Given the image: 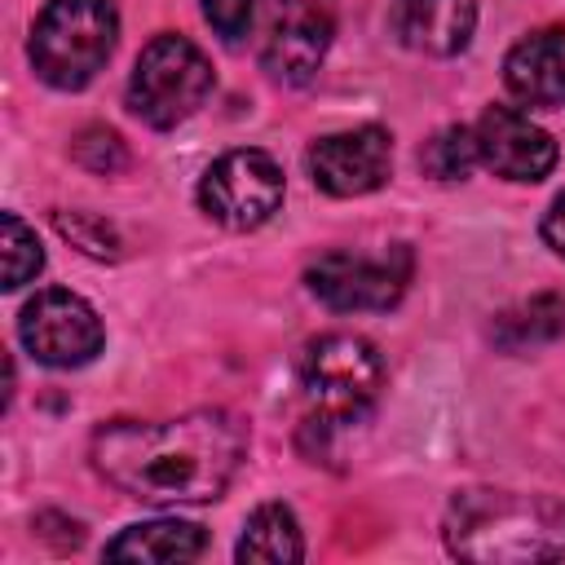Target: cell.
Instances as JSON below:
<instances>
[{
	"instance_id": "obj_1",
	"label": "cell",
	"mask_w": 565,
	"mask_h": 565,
	"mask_svg": "<svg viewBox=\"0 0 565 565\" xmlns=\"http://www.w3.org/2000/svg\"><path fill=\"white\" fill-rule=\"evenodd\" d=\"M247 455V428L230 411H190L181 419H115L88 441L93 468L128 499L177 508L212 503Z\"/></svg>"
},
{
	"instance_id": "obj_2",
	"label": "cell",
	"mask_w": 565,
	"mask_h": 565,
	"mask_svg": "<svg viewBox=\"0 0 565 565\" xmlns=\"http://www.w3.org/2000/svg\"><path fill=\"white\" fill-rule=\"evenodd\" d=\"M441 539L481 565H534L565 556V503L521 490H459L446 503Z\"/></svg>"
},
{
	"instance_id": "obj_3",
	"label": "cell",
	"mask_w": 565,
	"mask_h": 565,
	"mask_svg": "<svg viewBox=\"0 0 565 565\" xmlns=\"http://www.w3.org/2000/svg\"><path fill=\"white\" fill-rule=\"evenodd\" d=\"M115 0H49L31 26V66L53 88H84L115 53Z\"/></svg>"
},
{
	"instance_id": "obj_4",
	"label": "cell",
	"mask_w": 565,
	"mask_h": 565,
	"mask_svg": "<svg viewBox=\"0 0 565 565\" xmlns=\"http://www.w3.org/2000/svg\"><path fill=\"white\" fill-rule=\"evenodd\" d=\"M212 84H216L212 62L203 57V49L194 40L154 35L132 66L128 110L150 128H177L207 102Z\"/></svg>"
},
{
	"instance_id": "obj_5",
	"label": "cell",
	"mask_w": 565,
	"mask_h": 565,
	"mask_svg": "<svg viewBox=\"0 0 565 565\" xmlns=\"http://www.w3.org/2000/svg\"><path fill=\"white\" fill-rule=\"evenodd\" d=\"M300 384H305V397L327 419H353L380 397L384 358L375 353L371 340L349 335V331H331V335H318L305 344Z\"/></svg>"
},
{
	"instance_id": "obj_6",
	"label": "cell",
	"mask_w": 565,
	"mask_h": 565,
	"mask_svg": "<svg viewBox=\"0 0 565 565\" xmlns=\"http://www.w3.org/2000/svg\"><path fill=\"white\" fill-rule=\"evenodd\" d=\"M309 291L340 313H384L402 300L411 282V252L397 243L388 256H362V252H322L305 269Z\"/></svg>"
},
{
	"instance_id": "obj_7",
	"label": "cell",
	"mask_w": 565,
	"mask_h": 565,
	"mask_svg": "<svg viewBox=\"0 0 565 565\" xmlns=\"http://www.w3.org/2000/svg\"><path fill=\"white\" fill-rule=\"evenodd\" d=\"M199 207L225 230H260L282 207V168L265 150H230L203 172Z\"/></svg>"
},
{
	"instance_id": "obj_8",
	"label": "cell",
	"mask_w": 565,
	"mask_h": 565,
	"mask_svg": "<svg viewBox=\"0 0 565 565\" xmlns=\"http://www.w3.org/2000/svg\"><path fill=\"white\" fill-rule=\"evenodd\" d=\"M18 335L35 362L62 366V371L93 362L106 340L97 309L66 287L35 291V300H26V309L18 318Z\"/></svg>"
},
{
	"instance_id": "obj_9",
	"label": "cell",
	"mask_w": 565,
	"mask_h": 565,
	"mask_svg": "<svg viewBox=\"0 0 565 565\" xmlns=\"http://www.w3.org/2000/svg\"><path fill=\"white\" fill-rule=\"evenodd\" d=\"M388 168H393V137L375 124L318 137L309 146V177L318 190H327L335 199L380 190L388 181Z\"/></svg>"
},
{
	"instance_id": "obj_10",
	"label": "cell",
	"mask_w": 565,
	"mask_h": 565,
	"mask_svg": "<svg viewBox=\"0 0 565 565\" xmlns=\"http://www.w3.org/2000/svg\"><path fill=\"white\" fill-rule=\"evenodd\" d=\"M477 154L503 181H543L556 168V141L530 115L512 106H490L477 119Z\"/></svg>"
},
{
	"instance_id": "obj_11",
	"label": "cell",
	"mask_w": 565,
	"mask_h": 565,
	"mask_svg": "<svg viewBox=\"0 0 565 565\" xmlns=\"http://www.w3.org/2000/svg\"><path fill=\"white\" fill-rule=\"evenodd\" d=\"M331 49V18L313 0H282L274 9L260 62L278 84H309Z\"/></svg>"
},
{
	"instance_id": "obj_12",
	"label": "cell",
	"mask_w": 565,
	"mask_h": 565,
	"mask_svg": "<svg viewBox=\"0 0 565 565\" xmlns=\"http://www.w3.org/2000/svg\"><path fill=\"white\" fill-rule=\"evenodd\" d=\"M503 84L534 110L565 106V26H543L516 40L503 57Z\"/></svg>"
},
{
	"instance_id": "obj_13",
	"label": "cell",
	"mask_w": 565,
	"mask_h": 565,
	"mask_svg": "<svg viewBox=\"0 0 565 565\" xmlns=\"http://www.w3.org/2000/svg\"><path fill=\"white\" fill-rule=\"evenodd\" d=\"M388 22L406 49L450 57V53L468 49V40H472L477 0H393Z\"/></svg>"
},
{
	"instance_id": "obj_14",
	"label": "cell",
	"mask_w": 565,
	"mask_h": 565,
	"mask_svg": "<svg viewBox=\"0 0 565 565\" xmlns=\"http://www.w3.org/2000/svg\"><path fill=\"white\" fill-rule=\"evenodd\" d=\"M207 534L194 521H177V516H159V521H141L119 530L106 543V561H141V565H168V561H194L203 556Z\"/></svg>"
},
{
	"instance_id": "obj_15",
	"label": "cell",
	"mask_w": 565,
	"mask_h": 565,
	"mask_svg": "<svg viewBox=\"0 0 565 565\" xmlns=\"http://www.w3.org/2000/svg\"><path fill=\"white\" fill-rule=\"evenodd\" d=\"M234 556H238V561H260V565H291V561H305V539H300L296 512H291L287 503H260V508L247 516Z\"/></svg>"
},
{
	"instance_id": "obj_16",
	"label": "cell",
	"mask_w": 565,
	"mask_h": 565,
	"mask_svg": "<svg viewBox=\"0 0 565 565\" xmlns=\"http://www.w3.org/2000/svg\"><path fill=\"white\" fill-rule=\"evenodd\" d=\"M561 331H565V296H556V291H539V296L521 300L516 309H503L490 327L494 344L508 349V353L552 344Z\"/></svg>"
},
{
	"instance_id": "obj_17",
	"label": "cell",
	"mask_w": 565,
	"mask_h": 565,
	"mask_svg": "<svg viewBox=\"0 0 565 565\" xmlns=\"http://www.w3.org/2000/svg\"><path fill=\"white\" fill-rule=\"evenodd\" d=\"M472 163H481L477 154V132L463 128V124H450L441 128L433 141H424L419 150V168L433 177V181H463L472 172Z\"/></svg>"
},
{
	"instance_id": "obj_18",
	"label": "cell",
	"mask_w": 565,
	"mask_h": 565,
	"mask_svg": "<svg viewBox=\"0 0 565 565\" xmlns=\"http://www.w3.org/2000/svg\"><path fill=\"white\" fill-rule=\"evenodd\" d=\"M0 247H4V287L9 291H18L22 282H31L44 269V247H40L35 230L13 212L0 216Z\"/></svg>"
},
{
	"instance_id": "obj_19",
	"label": "cell",
	"mask_w": 565,
	"mask_h": 565,
	"mask_svg": "<svg viewBox=\"0 0 565 565\" xmlns=\"http://www.w3.org/2000/svg\"><path fill=\"white\" fill-rule=\"evenodd\" d=\"M71 154H75L79 168H88V172H97V177H115V172L128 168V150H124L119 132H115V128H102V124L79 128L75 141H71Z\"/></svg>"
},
{
	"instance_id": "obj_20",
	"label": "cell",
	"mask_w": 565,
	"mask_h": 565,
	"mask_svg": "<svg viewBox=\"0 0 565 565\" xmlns=\"http://www.w3.org/2000/svg\"><path fill=\"white\" fill-rule=\"evenodd\" d=\"M53 225L62 238H71L79 252L97 256V260H115L119 256V234L115 225H106L102 216L93 212H53Z\"/></svg>"
},
{
	"instance_id": "obj_21",
	"label": "cell",
	"mask_w": 565,
	"mask_h": 565,
	"mask_svg": "<svg viewBox=\"0 0 565 565\" xmlns=\"http://www.w3.org/2000/svg\"><path fill=\"white\" fill-rule=\"evenodd\" d=\"M252 4L256 0H203V13L212 22V31L225 40V44H238L252 26Z\"/></svg>"
},
{
	"instance_id": "obj_22",
	"label": "cell",
	"mask_w": 565,
	"mask_h": 565,
	"mask_svg": "<svg viewBox=\"0 0 565 565\" xmlns=\"http://www.w3.org/2000/svg\"><path fill=\"white\" fill-rule=\"evenodd\" d=\"M543 243L556 256H565V194H556L552 207H547V216H543Z\"/></svg>"
}]
</instances>
